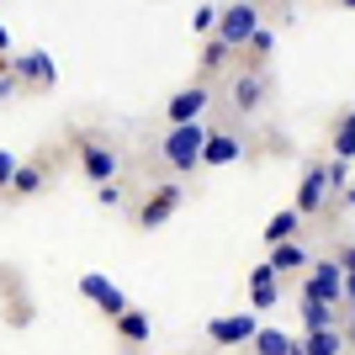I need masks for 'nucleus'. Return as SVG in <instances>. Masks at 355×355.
<instances>
[{
    "label": "nucleus",
    "mask_w": 355,
    "mask_h": 355,
    "mask_svg": "<svg viewBox=\"0 0 355 355\" xmlns=\"http://www.w3.org/2000/svg\"><path fill=\"white\" fill-rule=\"evenodd\" d=\"M202 148H207V128H202V122H180V128H170V138H164V164H170L175 175H186V170L202 164Z\"/></svg>",
    "instance_id": "1"
},
{
    "label": "nucleus",
    "mask_w": 355,
    "mask_h": 355,
    "mask_svg": "<svg viewBox=\"0 0 355 355\" xmlns=\"http://www.w3.org/2000/svg\"><path fill=\"white\" fill-rule=\"evenodd\" d=\"M254 32H260V6H250V0H234V6L218 16V32H212V37H223L228 48H250Z\"/></svg>",
    "instance_id": "2"
},
{
    "label": "nucleus",
    "mask_w": 355,
    "mask_h": 355,
    "mask_svg": "<svg viewBox=\"0 0 355 355\" xmlns=\"http://www.w3.org/2000/svg\"><path fill=\"white\" fill-rule=\"evenodd\" d=\"M302 297H313V302H345V266L340 260H318V266L302 276Z\"/></svg>",
    "instance_id": "3"
},
{
    "label": "nucleus",
    "mask_w": 355,
    "mask_h": 355,
    "mask_svg": "<svg viewBox=\"0 0 355 355\" xmlns=\"http://www.w3.org/2000/svg\"><path fill=\"white\" fill-rule=\"evenodd\" d=\"M329 191H334L329 164H308V170H302V186H297V212H302V218H308V212H324Z\"/></svg>",
    "instance_id": "4"
},
{
    "label": "nucleus",
    "mask_w": 355,
    "mask_h": 355,
    "mask_svg": "<svg viewBox=\"0 0 355 355\" xmlns=\"http://www.w3.org/2000/svg\"><path fill=\"white\" fill-rule=\"evenodd\" d=\"M254 334H260V318H254V313H234V318H212L207 324L212 345H254Z\"/></svg>",
    "instance_id": "5"
},
{
    "label": "nucleus",
    "mask_w": 355,
    "mask_h": 355,
    "mask_svg": "<svg viewBox=\"0 0 355 355\" xmlns=\"http://www.w3.org/2000/svg\"><path fill=\"white\" fill-rule=\"evenodd\" d=\"M180 202H186V191L170 180V186H159V191H154L144 207H138V223H144V228H159V223H170V218L180 212Z\"/></svg>",
    "instance_id": "6"
},
{
    "label": "nucleus",
    "mask_w": 355,
    "mask_h": 355,
    "mask_svg": "<svg viewBox=\"0 0 355 355\" xmlns=\"http://www.w3.org/2000/svg\"><path fill=\"white\" fill-rule=\"evenodd\" d=\"M80 292H85L90 302L106 313V318H122V313H128V297H122L117 286L106 282V276H96V270H90V276H80Z\"/></svg>",
    "instance_id": "7"
},
{
    "label": "nucleus",
    "mask_w": 355,
    "mask_h": 355,
    "mask_svg": "<svg viewBox=\"0 0 355 355\" xmlns=\"http://www.w3.org/2000/svg\"><path fill=\"white\" fill-rule=\"evenodd\" d=\"M164 112H170V128H180V122H196L202 112H207V85H186V90H175Z\"/></svg>",
    "instance_id": "8"
},
{
    "label": "nucleus",
    "mask_w": 355,
    "mask_h": 355,
    "mask_svg": "<svg viewBox=\"0 0 355 355\" xmlns=\"http://www.w3.org/2000/svg\"><path fill=\"white\" fill-rule=\"evenodd\" d=\"M80 170H85L96 186H106V180H117V154L106 144H80Z\"/></svg>",
    "instance_id": "9"
},
{
    "label": "nucleus",
    "mask_w": 355,
    "mask_h": 355,
    "mask_svg": "<svg viewBox=\"0 0 355 355\" xmlns=\"http://www.w3.org/2000/svg\"><path fill=\"white\" fill-rule=\"evenodd\" d=\"M276 302H282V282H276V270H270V266H254L250 270V308L254 313H270Z\"/></svg>",
    "instance_id": "10"
},
{
    "label": "nucleus",
    "mask_w": 355,
    "mask_h": 355,
    "mask_svg": "<svg viewBox=\"0 0 355 355\" xmlns=\"http://www.w3.org/2000/svg\"><path fill=\"white\" fill-rule=\"evenodd\" d=\"M16 80H32V85H53L59 80V69H53V59H48L43 48H32V53H21V59L11 64Z\"/></svg>",
    "instance_id": "11"
},
{
    "label": "nucleus",
    "mask_w": 355,
    "mask_h": 355,
    "mask_svg": "<svg viewBox=\"0 0 355 355\" xmlns=\"http://www.w3.org/2000/svg\"><path fill=\"white\" fill-rule=\"evenodd\" d=\"M266 74H239L234 80V106L239 112H260V101H266Z\"/></svg>",
    "instance_id": "12"
},
{
    "label": "nucleus",
    "mask_w": 355,
    "mask_h": 355,
    "mask_svg": "<svg viewBox=\"0 0 355 355\" xmlns=\"http://www.w3.org/2000/svg\"><path fill=\"white\" fill-rule=\"evenodd\" d=\"M239 154H244V144H239L234 133H207V148H202V164H234Z\"/></svg>",
    "instance_id": "13"
},
{
    "label": "nucleus",
    "mask_w": 355,
    "mask_h": 355,
    "mask_svg": "<svg viewBox=\"0 0 355 355\" xmlns=\"http://www.w3.org/2000/svg\"><path fill=\"white\" fill-rule=\"evenodd\" d=\"M266 266L276 270V276H292V270H302V266H308V250H302L297 239H292V244H276V250H270V260H266Z\"/></svg>",
    "instance_id": "14"
},
{
    "label": "nucleus",
    "mask_w": 355,
    "mask_h": 355,
    "mask_svg": "<svg viewBox=\"0 0 355 355\" xmlns=\"http://www.w3.org/2000/svg\"><path fill=\"white\" fill-rule=\"evenodd\" d=\"M297 223H302V212H297V207L276 212V218L266 223V244H270V250H276V244H292V234H297Z\"/></svg>",
    "instance_id": "15"
},
{
    "label": "nucleus",
    "mask_w": 355,
    "mask_h": 355,
    "mask_svg": "<svg viewBox=\"0 0 355 355\" xmlns=\"http://www.w3.org/2000/svg\"><path fill=\"white\" fill-rule=\"evenodd\" d=\"M254 355H302V345L286 340L282 329H260V334H254Z\"/></svg>",
    "instance_id": "16"
},
{
    "label": "nucleus",
    "mask_w": 355,
    "mask_h": 355,
    "mask_svg": "<svg viewBox=\"0 0 355 355\" xmlns=\"http://www.w3.org/2000/svg\"><path fill=\"white\" fill-rule=\"evenodd\" d=\"M302 329H308V334H318V329H334V308H329V302H313V297H302Z\"/></svg>",
    "instance_id": "17"
},
{
    "label": "nucleus",
    "mask_w": 355,
    "mask_h": 355,
    "mask_svg": "<svg viewBox=\"0 0 355 355\" xmlns=\"http://www.w3.org/2000/svg\"><path fill=\"white\" fill-rule=\"evenodd\" d=\"M117 334H122V340H128V345H144V340H148V313L128 308V313H122V318H117Z\"/></svg>",
    "instance_id": "18"
},
{
    "label": "nucleus",
    "mask_w": 355,
    "mask_h": 355,
    "mask_svg": "<svg viewBox=\"0 0 355 355\" xmlns=\"http://www.w3.org/2000/svg\"><path fill=\"white\" fill-rule=\"evenodd\" d=\"M345 340H340V329H318V334H308L302 340V355H340Z\"/></svg>",
    "instance_id": "19"
},
{
    "label": "nucleus",
    "mask_w": 355,
    "mask_h": 355,
    "mask_svg": "<svg viewBox=\"0 0 355 355\" xmlns=\"http://www.w3.org/2000/svg\"><path fill=\"white\" fill-rule=\"evenodd\" d=\"M334 159H355V122L340 117V128H334Z\"/></svg>",
    "instance_id": "20"
},
{
    "label": "nucleus",
    "mask_w": 355,
    "mask_h": 355,
    "mask_svg": "<svg viewBox=\"0 0 355 355\" xmlns=\"http://www.w3.org/2000/svg\"><path fill=\"white\" fill-rule=\"evenodd\" d=\"M37 186H43V170H37V164H16V180H11V191L32 196Z\"/></svg>",
    "instance_id": "21"
},
{
    "label": "nucleus",
    "mask_w": 355,
    "mask_h": 355,
    "mask_svg": "<svg viewBox=\"0 0 355 355\" xmlns=\"http://www.w3.org/2000/svg\"><path fill=\"white\" fill-rule=\"evenodd\" d=\"M228 53H234V48L223 43V37H212V43H207V53H202V64H207V69H223V59H228Z\"/></svg>",
    "instance_id": "22"
},
{
    "label": "nucleus",
    "mask_w": 355,
    "mask_h": 355,
    "mask_svg": "<svg viewBox=\"0 0 355 355\" xmlns=\"http://www.w3.org/2000/svg\"><path fill=\"white\" fill-rule=\"evenodd\" d=\"M270 48H276V32H266V27H260V32L250 37V53H254V59H270Z\"/></svg>",
    "instance_id": "23"
},
{
    "label": "nucleus",
    "mask_w": 355,
    "mask_h": 355,
    "mask_svg": "<svg viewBox=\"0 0 355 355\" xmlns=\"http://www.w3.org/2000/svg\"><path fill=\"white\" fill-rule=\"evenodd\" d=\"M340 266H345V297L355 302V244H350V250H340Z\"/></svg>",
    "instance_id": "24"
},
{
    "label": "nucleus",
    "mask_w": 355,
    "mask_h": 355,
    "mask_svg": "<svg viewBox=\"0 0 355 355\" xmlns=\"http://www.w3.org/2000/svg\"><path fill=\"white\" fill-rule=\"evenodd\" d=\"M191 32H218V11H212V6H196V16H191Z\"/></svg>",
    "instance_id": "25"
},
{
    "label": "nucleus",
    "mask_w": 355,
    "mask_h": 355,
    "mask_svg": "<svg viewBox=\"0 0 355 355\" xmlns=\"http://www.w3.org/2000/svg\"><path fill=\"white\" fill-rule=\"evenodd\" d=\"M16 164H21V159H16L11 148H0V186H11V180H16Z\"/></svg>",
    "instance_id": "26"
},
{
    "label": "nucleus",
    "mask_w": 355,
    "mask_h": 355,
    "mask_svg": "<svg viewBox=\"0 0 355 355\" xmlns=\"http://www.w3.org/2000/svg\"><path fill=\"white\" fill-rule=\"evenodd\" d=\"M96 196H101V207H122V186H117V180L96 186Z\"/></svg>",
    "instance_id": "27"
},
{
    "label": "nucleus",
    "mask_w": 355,
    "mask_h": 355,
    "mask_svg": "<svg viewBox=\"0 0 355 355\" xmlns=\"http://www.w3.org/2000/svg\"><path fill=\"white\" fill-rule=\"evenodd\" d=\"M329 180L345 191V186H350V159H334V164H329Z\"/></svg>",
    "instance_id": "28"
},
{
    "label": "nucleus",
    "mask_w": 355,
    "mask_h": 355,
    "mask_svg": "<svg viewBox=\"0 0 355 355\" xmlns=\"http://www.w3.org/2000/svg\"><path fill=\"white\" fill-rule=\"evenodd\" d=\"M11 90H16V74H0V101H6Z\"/></svg>",
    "instance_id": "29"
},
{
    "label": "nucleus",
    "mask_w": 355,
    "mask_h": 355,
    "mask_svg": "<svg viewBox=\"0 0 355 355\" xmlns=\"http://www.w3.org/2000/svg\"><path fill=\"white\" fill-rule=\"evenodd\" d=\"M345 207H355V180H350V186H345Z\"/></svg>",
    "instance_id": "30"
},
{
    "label": "nucleus",
    "mask_w": 355,
    "mask_h": 355,
    "mask_svg": "<svg viewBox=\"0 0 355 355\" xmlns=\"http://www.w3.org/2000/svg\"><path fill=\"white\" fill-rule=\"evenodd\" d=\"M6 48H11V32H6V27H0V53H6Z\"/></svg>",
    "instance_id": "31"
},
{
    "label": "nucleus",
    "mask_w": 355,
    "mask_h": 355,
    "mask_svg": "<svg viewBox=\"0 0 355 355\" xmlns=\"http://www.w3.org/2000/svg\"><path fill=\"white\" fill-rule=\"evenodd\" d=\"M340 6H350V11H355V0H340Z\"/></svg>",
    "instance_id": "32"
},
{
    "label": "nucleus",
    "mask_w": 355,
    "mask_h": 355,
    "mask_svg": "<svg viewBox=\"0 0 355 355\" xmlns=\"http://www.w3.org/2000/svg\"><path fill=\"white\" fill-rule=\"evenodd\" d=\"M350 340H355V324H350Z\"/></svg>",
    "instance_id": "33"
},
{
    "label": "nucleus",
    "mask_w": 355,
    "mask_h": 355,
    "mask_svg": "<svg viewBox=\"0 0 355 355\" xmlns=\"http://www.w3.org/2000/svg\"><path fill=\"white\" fill-rule=\"evenodd\" d=\"M350 122H355V112H350Z\"/></svg>",
    "instance_id": "34"
}]
</instances>
